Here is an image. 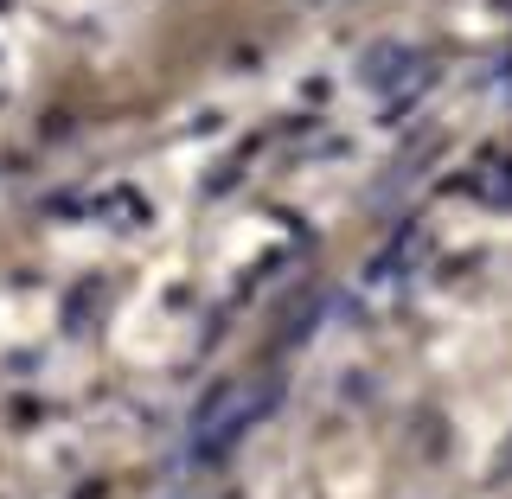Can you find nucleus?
<instances>
[{
	"instance_id": "1",
	"label": "nucleus",
	"mask_w": 512,
	"mask_h": 499,
	"mask_svg": "<svg viewBox=\"0 0 512 499\" xmlns=\"http://www.w3.org/2000/svg\"><path fill=\"white\" fill-rule=\"evenodd\" d=\"M269 404H276V384H263V397H250V384H244V378L212 384V391H205V404L192 410V442H199V455H205V461H218L224 448L244 436V429H250Z\"/></svg>"
},
{
	"instance_id": "2",
	"label": "nucleus",
	"mask_w": 512,
	"mask_h": 499,
	"mask_svg": "<svg viewBox=\"0 0 512 499\" xmlns=\"http://www.w3.org/2000/svg\"><path fill=\"white\" fill-rule=\"evenodd\" d=\"M397 64H410V52H404V45H372V52H365V84H372V90H384V84H391V77H397Z\"/></svg>"
}]
</instances>
